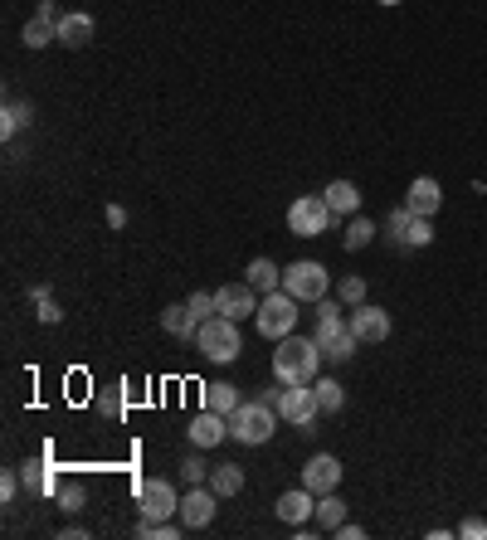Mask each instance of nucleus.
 Masks as SVG:
<instances>
[{"label": "nucleus", "mask_w": 487, "mask_h": 540, "mask_svg": "<svg viewBox=\"0 0 487 540\" xmlns=\"http://www.w3.org/2000/svg\"><path fill=\"white\" fill-rule=\"evenodd\" d=\"M458 536H463V540H487V521H483V516H468V521L458 526Z\"/></svg>", "instance_id": "36"}, {"label": "nucleus", "mask_w": 487, "mask_h": 540, "mask_svg": "<svg viewBox=\"0 0 487 540\" xmlns=\"http://www.w3.org/2000/svg\"><path fill=\"white\" fill-rule=\"evenodd\" d=\"M190 312L205 322V317H220V307H215V292H190Z\"/></svg>", "instance_id": "32"}, {"label": "nucleus", "mask_w": 487, "mask_h": 540, "mask_svg": "<svg viewBox=\"0 0 487 540\" xmlns=\"http://www.w3.org/2000/svg\"><path fill=\"white\" fill-rule=\"evenodd\" d=\"M210 468H215V463H205V458H186V463H181V472H186V482H190V487L210 482Z\"/></svg>", "instance_id": "34"}, {"label": "nucleus", "mask_w": 487, "mask_h": 540, "mask_svg": "<svg viewBox=\"0 0 487 540\" xmlns=\"http://www.w3.org/2000/svg\"><path fill=\"white\" fill-rule=\"evenodd\" d=\"M288 229H293L298 239H317V234H327V229H332L327 195H298V200L288 205Z\"/></svg>", "instance_id": "8"}, {"label": "nucleus", "mask_w": 487, "mask_h": 540, "mask_svg": "<svg viewBox=\"0 0 487 540\" xmlns=\"http://www.w3.org/2000/svg\"><path fill=\"white\" fill-rule=\"evenodd\" d=\"M59 44L88 49V44H93V20H88V15H59Z\"/></svg>", "instance_id": "21"}, {"label": "nucleus", "mask_w": 487, "mask_h": 540, "mask_svg": "<svg viewBox=\"0 0 487 540\" xmlns=\"http://www.w3.org/2000/svg\"><path fill=\"white\" fill-rule=\"evenodd\" d=\"M327 210H332V219H351V215H361V190L351 185V180H332L327 190Z\"/></svg>", "instance_id": "19"}, {"label": "nucleus", "mask_w": 487, "mask_h": 540, "mask_svg": "<svg viewBox=\"0 0 487 540\" xmlns=\"http://www.w3.org/2000/svg\"><path fill=\"white\" fill-rule=\"evenodd\" d=\"M103 414H113V419H117V414H122V395H108V399H103Z\"/></svg>", "instance_id": "39"}, {"label": "nucleus", "mask_w": 487, "mask_h": 540, "mask_svg": "<svg viewBox=\"0 0 487 540\" xmlns=\"http://www.w3.org/2000/svg\"><path fill=\"white\" fill-rule=\"evenodd\" d=\"M30 302L39 307L35 317H39L44 326H59V322H64V312H59V302L49 297V288H30Z\"/></svg>", "instance_id": "28"}, {"label": "nucleus", "mask_w": 487, "mask_h": 540, "mask_svg": "<svg viewBox=\"0 0 487 540\" xmlns=\"http://www.w3.org/2000/svg\"><path fill=\"white\" fill-rule=\"evenodd\" d=\"M161 331H166V336H176V341H195L200 317L190 312V302H171V307L161 312Z\"/></svg>", "instance_id": "18"}, {"label": "nucleus", "mask_w": 487, "mask_h": 540, "mask_svg": "<svg viewBox=\"0 0 487 540\" xmlns=\"http://www.w3.org/2000/svg\"><path fill=\"white\" fill-rule=\"evenodd\" d=\"M20 482H25V477H20V472H0V502H15V492H20Z\"/></svg>", "instance_id": "35"}, {"label": "nucleus", "mask_w": 487, "mask_h": 540, "mask_svg": "<svg viewBox=\"0 0 487 540\" xmlns=\"http://www.w3.org/2000/svg\"><path fill=\"white\" fill-rule=\"evenodd\" d=\"M341 302L346 307H361L366 302V278H341Z\"/></svg>", "instance_id": "33"}, {"label": "nucleus", "mask_w": 487, "mask_h": 540, "mask_svg": "<svg viewBox=\"0 0 487 540\" xmlns=\"http://www.w3.org/2000/svg\"><path fill=\"white\" fill-rule=\"evenodd\" d=\"M244 283H249L254 292H263V297H268V292L283 288V268H278L273 258H254V263L244 268Z\"/></svg>", "instance_id": "20"}, {"label": "nucleus", "mask_w": 487, "mask_h": 540, "mask_svg": "<svg viewBox=\"0 0 487 540\" xmlns=\"http://www.w3.org/2000/svg\"><path fill=\"white\" fill-rule=\"evenodd\" d=\"M298 297L293 292H268L259 302V312H254V322H259V331L268 336V341H283V336H293V326H298Z\"/></svg>", "instance_id": "6"}, {"label": "nucleus", "mask_w": 487, "mask_h": 540, "mask_svg": "<svg viewBox=\"0 0 487 540\" xmlns=\"http://www.w3.org/2000/svg\"><path fill=\"white\" fill-rule=\"evenodd\" d=\"M278 419L283 424H293V429L312 433V424H317V414H322V404H317V390L312 385H283V395H278Z\"/></svg>", "instance_id": "7"}, {"label": "nucleus", "mask_w": 487, "mask_h": 540, "mask_svg": "<svg viewBox=\"0 0 487 540\" xmlns=\"http://www.w3.org/2000/svg\"><path fill=\"white\" fill-rule=\"evenodd\" d=\"M380 5H400V0H380Z\"/></svg>", "instance_id": "40"}, {"label": "nucleus", "mask_w": 487, "mask_h": 540, "mask_svg": "<svg viewBox=\"0 0 487 540\" xmlns=\"http://www.w3.org/2000/svg\"><path fill=\"white\" fill-rule=\"evenodd\" d=\"M30 117H35L30 103H5V112H0V137H5V142H15V137L30 127Z\"/></svg>", "instance_id": "25"}, {"label": "nucleus", "mask_w": 487, "mask_h": 540, "mask_svg": "<svg viewBox=\"0 0 487 540\" xmlns=\"http://www.w3.org/2000/svg\"><path fill=\"white\" fill-rule=\"evenodd\" d=\"M195 346H200V356L215 360V365H234L239 351H244L239 322H234V317H205L200 331H195Z\"/></svg>", "instance_id": "4"}, {"label": "nucleus", "mask_w": 487, "mask_h": 540, "mask_svg": "<svg viewBox=\"0 0 487 540\" xmlns=\"http://www.w3.org/2000/svg\"><path fill=\"white\" fill-rule=\"evenodd\" d=\"M302 487L307 492H337L341 487V458H332V453H312L307 463H302Z\"/></svg>", "instance_id": "13"}, {"label": "nucleus", "mask_w": 487, "mask_h": 540, "mask_svg": "<svg viewBox=\"0 0 487 540\" xmlns=\"http://www.w3.org/2000/svg\"><path fill=\"white\" fill-rule=\"evenodd\" d=\"M371 239H375V224H371V219L351 215V224H346V234H341V244H346L351 253H361L366 244H371Z\"/></svg>", "instance_id": "26"}, {"label": "nucleus", "mask_w": 487, "mask_h": 540, "mask_svg": "<svg viewBox=\"0 0 487 540\" xmlns=\"http://www.w3.org/2000/svg\"><path fill=\"white\" fill-rule=\"evenodd\" d=\"M186 438L195 443V448H215V443H225V438H229V419H225V414H210V409H200V414L190 419Z\"/></svg>", "instance_id": "16"}, {"label": "nucleus", "mask_w": 487, "mask_h": 540, "mask_svg": "<svg viewBox=\"0 0 487 540\" xmlns=\"http://www.w3.org/2000/svg\"><path fill=\"white\" fill-rule=\"evenodd\" d=\"M137 502H142V521H171V516L181 511L176 487H171V482H161V477H151V482L137 487Z\"/></svg>", "instance_id": "9"}, {"label": "nucleus", "mask_w": 487, "mask_h": 540, "mask_svg": "<svg viewBox=\"0 0 487 540\" xmlns=\"http://www.w3.org/2000/svg\"><path fill=\"white\" fill-rule=\"evenodd\" d=\"M278 429V409L268 399H244L234 414H229V438L244 443V448H263Z\"/></svg>", "instance_id": "3"}, {"label": "nucleus", "mask_w": 487, "mask_h": 540, "mask_svg": "<svg viewBox=\"0 0 487 540\" xmlns=\"http://www.w3.org/2000/svg\"><path fill=\"white\" fill-rule=\"evenodd\" d=\"M25 49H49V44H59V5L54 0H39V10L25 20Z\"/></svg>", "instance_id": "10"}, {"label": "nucleus", "mask_w": 487, "mask_h": 540, "mask_svg": "<svg viewBox=\"0 0 487 540\" xmlns=\"http://www.w3.org/2000/svg\"><path fill=\"white\" fill-rule=\"evenodd\" d=\"M127 224V210L122 205H108V229H122Z\"/></svg>", "instance_id": "38"}, {"label": "nucleus", "mask_w": 487, "mask_h": 540, "mask_svg": "<svg viewBox=\"0 0 487 540\" xmlns=\"http://www.w3.org/2000/svg\"><path fill=\"white\" fill-rule=\"evenodd\" d=\"M215 307H220V317L244 322V317H254V312H259V292L249 288V283H225V288L215 292Z\"/></svg>", "instance_id": "14"}, {"label": "nucleus", "mask_w": 487, "mask_h": 540, "mask_svg": "<svg viewBox=\"0 0 487 540\" xmlns=\"http://www.w3.org/2000/svg\"><path fill=\"white\" fill-rule=\"evenodd\" d=\"M332 536H341V540H366V531H361V526H351V521H341Z\"/></svg>", "instance_id": "37"}, {"label": "nucleus", "mask_w": 487, "mask_h": 540, "mask_svg": "<svg viewBox=\"0 0 487 540\" xmlns=\"http://www.w3.org/2000/svg\"><path fill=\"white\" fill-rule=\"evenodd\" d=\"M351 331H356V341L361 346H380V341H390V312H380L371 302H361V307H351Z\"/></svg>", "instance_id": "11"}, {"label": "nucleus", "mask_w": 487, "mask_h": 540, "mask_svg": "<svg viewBox=\"0 0 487 540\" xmlns=\"http://www.w3.org/2000/svg\"><path fill=\"white\" fill-rule=\"evenodd\" d=\"M210 492L215 497H239L244 492V468L239 463H215L210 468Z\"/></svg>", "instance_id": "22"}, {"label": "nucleus", "mask_w": 487, "mask_h": 540, "mask_svg": "<svg viewBox=\"0 0 487 540\" xmlns=\"http://www.w3.org/2000/svg\"><path fill=\"white\" fill-rule=\"evenodd\" d=\"M322 370V346L317 336H283L273 351V380L278 385H312Z\"/></svg>", "instance_id": "1"}, {"label": "nucleus", "mask_w": 487, "mask_h": 540, "mask_svg": "<svg viewBox=\"0 0 487 540\" xmlns=\"http://www.w3.org/2000/svg\"><path fill=\"white\" fill-rule=\"evenodd\" d=\"M273 511H278V521H283V526H307V521L317 516V492L293 487V492H283V497H278Z\"/></svg>", "instance_id": "15"}, {"label": "nucleus", "mask_w": 487, "mask_h": 540, "mask_svg": "<svg viewBox=\"0 0 487 540\" xmlns=\"http://www.w3.org/2000/svg\"><path fill=\"white\" fill-rule=\"evenodd\" d=\"M400 244H405V249H424V244H434V224H429L424 215H414L410 229L400 234Z\"/></svg>", "instance_id": "29"}, {"label": "nucleus", "mask_w": 487, "mask_h": 540, "mask_svg": "<svg viewBox=\"0 0 487 540\" xmlns=\"http://www.w3.org/2000/svg\"><path fill=\"white\" fill-rule=\"evenodd\" d=\"M239 404H244V399H239V390H234L229 380H210V385H205V409H210V414H225L229 419Z\"/></svg>", "instance_id": "23"}, {"label": "nucleus", "mask_w": 487, "mask_h": 540, "mask_svg": "<svg viewBox=\"0 0 487 540\" xmlns=\"http://www.w3.org/2000/svg\"><path fill=\"white\" fill-rule=\"evenodd\" d=\"M317 346H322V360H351L356 356V331H351V322L341 317V302H317Z\"/></svg>", "instance_id": "2"}, {"label": "nucleus", "mask_w": 487, "mask_h": 540, "mask_svg": "<svg viewBox=\"0 0 487 540\" xmlns=\"http://www.w3.org/2000/svg\"><path fill=\"white\" fill-rule=\"evenodd\" d=\"M283 292H293L298 302H322V297L332 292V273H327V263H317V258H298V263H288V268H283Z\"/></svg>", "instance_id": "5"}, {"label": "nucleus", "mask_w": 487, "mask_h": 540, "mask_svg": "<svg viewBox=\"0 0 487 540\" xmlns=\"http://www.w3.org/2000/svg\"><path fill=\"white\" fill-rule=\"evenodd\" d=\"M215 511H220V497H215L210 487H190L186 497H181V511H176V516H181L186 531H205V526L215 521Z\"/></svg>", "instance_id": "12"}, {"label": "nucleus", "mask_w": 487, "mask_h": 540, "mask_svg": "<svg viewBox=\"0 0 487 540\" xmlns=\"http://www.w3.org/2000/svg\"><path fill=\"white\" fill-rule=\"evenodd\" d=\"M83 502H88V492H83V482H64L59 487V506L74 516V511H83Z\"/></svg>", "instance_id": "30"}, {"label": "nucleus", "mask_w": 487, "mask_h": 540, "mask_svg": "<svg viewBox=\"0 0 487 540\" xmlns=\"http://www.w3.org/2000/svg\"><path fill=\"white\" fill-rule=\"evenodd\" d=\"M405 205H410L414 215L434 219V215H439V205H444V190H439V180H434V176L410 180V190H405Z\"/></svg>", "instance_id": "17"}, {"label": "nucleus", "mask_w": 487, "mask_h": 540, "mask_svg": "<svg viewBox=\"0 0 487 540\" xmlns=\"http://www.w3.org/2000/svg\"><path fill=\"white\" fill-rule=\"evenodd\" d=\"M410 219H414V210H410V205H400V210H390V219H385V234H390V239L400 244V234L410 229Z\"/></svg>", "instance_id": "31"}, {"label": "nucleus", "mask_w": 487, "mask_h": 540, "mask_svg": "<svg viewBox=\"0 0 487 540\" xmlns=\"http://www.w3.org/2000/svg\"><path fill=\"white\" fill-rule=\"evenodd\" d=\"M312 390H317V404H322V414H341V404H346V390H341L337 380H312Z\"/></svg>", "instance_id": "27"}, {"label": "nucleus", "mask_w": 487, "mask_h": 540, "mask_svg": "<svg viewBox=\"0 0 487 540\" xmlns=\"http://www.w3.org/2000/svg\"><path fill=\"white\" fill-rule=\"evenodd\" d=\"M341 521H346V502H341L337 492H322V497H317V531L332 536Z\"/></svg>", "instance_id": "24"}]
</instances>
